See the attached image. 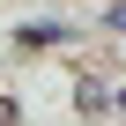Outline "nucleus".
Returning <instances> with one entry per match:
<instances>
[{"label": "nucleus", "instance_id": "1", "mask_svg": "<svg viewBox=\"0 0 126 126\" xmlns=\"http://www.w3.org/2000/svg\"><path fill=\"white\" fill-rule=\"evenodd\" d=\"M0 126H8V104H0Z\"/></svg>", "mask_w": 126, "mask_h": 126}]
</instances>
